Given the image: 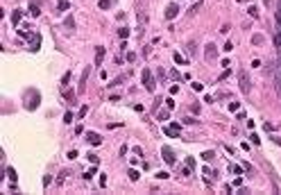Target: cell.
<instances>
[{"instance_id": "obj_16", "label": "cell", "mask_w": 281, "mask_h": 195, "mask_svg": "<svg viewBox=\"0 0 281 195\" xmlns=\"http://www.w3.org/2000/svg\"><path fill=\"white\" fill-rule=\"evenodd\" d=\"M64 25L68 27V30H75V21H73V16H68V18H66V23H64Z\"/></svg>"}, {"instance_id": "obj_3", "label": "cell", "mask_w": 281, "mask_h": 195, "mask_svg": "<svg viewBox=\"0 0 281 195\" xmlns=\"http://www.w3.org/2000/svg\"><path fill=\"white\" fill-rule=\"evenodd\" d=\"M89 75H91V66H86V68L82 71V79H79L77 93H84V89H86V82H89Z\"/></svg>"}, {"instance_id": "obj_14", "label": "cell", "mask_w": 281, "mask_h": 195, "mask_svg": "<svg viewBox=\"0 0 281 195\" xmlns=\"http://www.w3.org/2000/svg\"><path fill=\"white\" fill-rule=\"evenodd\" d=\"M125 79H127V75H120V77H116L113 82H109V89H111V86H118V84H120V82H125Z\"/></svg>"}, {"instance_id": "obj_30", "label": "cell", "mask_w": 281, "mask_h": 195, "mask_svg": "<svg viewBox=\"0 0 281 195\" xmlns=\"http://www.w3.org/2000/svg\"><path fill=\"white\" fill-rule=\"evenodd\" d=\"M64 123H73V113H70V111H66V116H64Z\"/></svg>"}, {"instance_id": "obj_37", "label": "cell", "mask_w": 281, "mask_h": 195, "mask_svg": "<svg viewBox=\"0 0 281 195\" xmlns=\"http://www.w3.org/2000/svg\"><path fill=\"white\" fill-rule=\"evenodd\" d=\"M177 93H179V86H177V84H175V86H170V95H177Z\"/></svg>"}, {"instance_id": "obj_48", "label": "cell", "mask_w": 281, "mask_h": 195, "mask_svg": "<svg viewBox=\"0 0 281 195\" xmlns=\"http://www.w3.org/2000/svg\"><path fill=\"white\" fill-rule=\"evenodd\" d=\"M59 2H66V0H59Z\"/></svg>"}, {"instance_id": "obj_26", "label": "cell", "mask_w": 281, "mask_h": 195, "mask_svg": "<svg viewBox=\"0 0 281 195\" xmlns=\"http://www.w3.org/2000/svg\"><path fill=\"white\" fill-rule=\"evenodd\" d=\"M222 50H225V52H231V50H234V43H231V41H227V43H225V48H222Z\"/></svg>"}, {"instance_id": "obj_15", "label": "cell", "mask_w": 281, "mask_h": 195, "mask_svg": "<svg viewBox=\"0 0 281 195\" xmlns=\"http://www.w3.org/2000/svg\"><path fill=\"white\" fill-rule=\"evenodd\" d=\"M173 59H175V64H181V66L186 64V59H184V57H181L179 52H175V55H173Z\"/></svg>"}, {"instance_id": "obj_25", "label": "cell", "mask_w": 281, "mask_h": 195, "mask_svg": "<svg viewBox=\"0 0 281 195\" xmlns=\"http://www.w3.org/2000/svg\"><path fill=\"white\" fill-rule=\"evenodd\" d=\"M157 177H159V179H168V173H165V170H159V173H157Z\"/></svg>"}, {"instance_id": "obj_5", "label": "cell", "mask_w": 281, "mask_h": 195, "mask_svg": "<svg viewBox=\"0 0 281 195\" xmlns=\"http://www.w3.org/2000/svg\"><path fill=\"white\" fill-rule=\"evenodd\" d=\"M161 157L165 159V163H170V166H175V161H177V159H175V152L170 150L168 145H163V147H161Z\"/></svg>"}, {"instance_id": "obj_2", "label": "cell", "mask_w": 281, "mask_h": 195, "mask_svg": "<svg viewBox=\"0 0 281 195\" xmlns=\"http://www.w3.org/2000/svg\"><path fill=\"white\" fill-rule=\"evenodd\" d=\"M141 77H143V86H145L147 91H150V93H154V89H157V82H154V79H152V73H150V71H147V68H145Z\"/></svg>"}, {"instance_id": "obj_13", "label": "cell", "mask_w": 281, "mask_h": 195, "mask_svg": "<svg viewBox=\"0 0 281 195\" xmlns=\"http://www.w3.org/2000/svg\"><path fill=\"white\" fill-rule=\"evenodd\" d=\"M157 118L163 123V120H168V118H170V111H168V109H163V111H159V113H157Z\"/></svg>"}, {"instance_id": "obj_45", "label": "cell", "mask_w": 281, "mask_h": 195, "mask_svg": "<svg viewBox=\"0 0 281 195\" xmlns=\"http://www.w3.org/2000/svg\"><path fill=\"white\" fill-rule=\"evenodd\" d=\"M279 71H281V57H279Z\"/></svg>"}, {"instance_id": "obj_43", "label": "cell", "mask_w": 281, "mask_h": 195, "mask_svg": "<svg viewBox=\"0 0 281 195\" xmlns=\"http://www.w3.org/2000/svg\"><path fill=\"white\" fill-rule=\"evenodd\" d=\"M272 141L277 143V145H281V139H279V136H272Z\"/></svg>"}, {"instance_id": "obj_21", "label": "cell", "mask_w": 281, "mask_h": 195, "mask_svg": "<svg viewBox=\"0 0 281 195\" xmlns=\"http://www.w3.org/2000/svg\"><path fill=\"white\" fill-rule=\"evenodd\" d=\"M11 21H14V25H18V21H21V11H18V9L14 11V16H11Z\"/></svg>"}, {"instance_id": "obj_8", "label": "cell", "mask_w": 281, "mask_h": 195, "mask_svg": "<svg viewBox=\"0 0 281 195\" xmlns=\"http://www.w3.org/2000/svg\"><path fill=\"white\" fill-rule=\"evenodd\" d=\"M86 141L93 143V145H100V143H102V136L97 134V132H86Z\"/></svg>"}, {"instance_id": "obj_10", "label": "cell", "mask_w": 281, "mask_h": 195, "mask_svg": "<svg viewBox=\"0 0 281 195\" xmlns=\"http://www.w3.org/2000/svg\"><path fill=\"white\" fill-rule=\"evenodd\" d=\"M272 43L274 45H277V50H279V52H281V32L277 30V32H274V36H272Z\"/></svg>"}, {"instance_id": "obj_33", "label": "cell", "mask_w": 281, "mask_h": 195, "mask_svg": "<svg viewBox=\"0 0 281 195\" xmlns=\"http://www.w3.org/2000/svg\"><path fill=\"white\" fill-rule=\"evenodd\" d=\"M50 182H52V177L45 175V177H43V186H50Z\"/></svg>"}, {"instance_id": "obj_6", "label": "cell", "mask_w": 281, "mask_h": 195, "mask_svg": "<svg viewBox=\"0 0 281 195\" xmlns=\"http://www.w3.org/2000/svg\"><path fill=\"white\" fill-rule=\"evenodd\" d=\"M177 14H179V5H177V2H170L168 7H165V18H168V21H173Z\"/></svg>"}, {"instance_id": "obj_39", "label": "cell", "mask_w": 281, "mask_h": 195, "mask_svg": "<svg viewBox=\"0 0 281 195\" xmlns=\"http://www.w3.org/2000/svg\"><path fill=\"white\" fill-rule=\"evenodd\" d=\"M68 9V5L66 2H59V11H57V14H61V11H66Z\"/></svg>"}, {"instance_id": "obj_42", "label": "cell", "mask_w": 281, "mask_h": 195, "mask_svg": "<svg viewBox=\"0 0 281 195\" xmlns=\"http://www.w3.org/2000/svg\"><path fill=\"white\" fill-rule=\"evenodd\" d=\"M186 166H191V168H193V166H195V159H193V157H188V159H186Z\"/></svg>"}, {"instance_id": "obj_17", "label": "cell", "mask_w": 281, "mask_h": 195, "mask_svg": "<svg viewBox=\"0 0 281 195\" xmlns=\"http://www.w3.org/2000/svg\"><path fill=\"white\" fill-rule=\"evenodd\" d=\"M118 36H120V39H127V36H129V30H127V27H120V30H118Z\"/></svg>"}, {"instance_id": "obj_41", "label": "cell", "mask_w": 281, "mask_h": 195, "mask_svg": "<svg viewBox=\"0 0 281 195\" xmlns=\"http://www.w3.org/2000/svg\"><path fill=\"white\" fill-rule=\"evenodd\" d=\"M68 79H70V73H66V75L61 77V84H68Z\"/></svg>"}, {"instance_id": "obj_7", "label": "cell", "mask_w": 281, "mask_h": 195, "mask_svg": "<svg viewBox=\"0 0 281 195\" xmlns=\"http://www.w3.org/2000/svg\"><path fill=\"white\" fill-rule=\"evenodd\" d=\"M204 57H206V61H213L215 57H218V50H215V45H213V43H209V45H206Z\"/></svg>"}, {"instance_id": "obj_28", "label": "cell", "mask_w": 281, "mask_h": 195, "mask_svg": "<svg viewBox=\"0 0 281 195\" xmlns=\"http://www.w3.org/2000/svg\"><path fill=\"white\" fill-rule=\"evenodd\" d=\"M129 179L136 182V179H139V173H136V170H129Z\"/></svg>"}, {"instance_id": "obj_20", "label": "cell", "mask_w": 281, "mask_h": 195, "mask_svg": "<svg viewBox=\"0 0 281 195\" xmlns=\"http://www.w3.org/2000/svg\"><path fill=\"white\" fill-rule=\"evenodd\" d=\"M247 14L252 16V18H259V9H256V7H249V9H247Z\"/></svg>"}, {"instance_id": "obj_38", "label": "cell", "mask_w": 281, "mask_h": 195, "mask_svg": "<svg viewBox=\"0 0 281 195\" xmlns=\"http://www.w3.org/2000/svg\"><path fill=\"white\" fill-rule=\"evenodd\" d=\"M229 109H231V111H238L240 105H238V102H231V105H229Z\"/></svg>"}, {"instance_id": "obj_40", "label": "cell", "mask_w": 281, "mask_h": 195, "mask_svg": "<svg viewBox=\"0 0 281 195\" xmlns=\"http://www.w3.org/2000/svg\"><path fill=\"white\" fill-rule=\"evenodd\" d=\"M165 105H168V109H173V107H175V100H173V98H168V100H165Z\"/></svg>"}, {"instance_id": "obj_27", "label": "cell", "mask_w": 281, "mask_h": 195, "mask_svg": "<svg viewBox=\"0 0 281 195\" xmlns=\"http://www.w3.org/2000/svg\"><path fill=\"white\" fill-rule=\"evenodd\" d=\"M86 113H89V107H86V105H84L82 109H79V118H84V116H86Z\"/></svg>"}, {"instance_id": "obj_36", "label": "cell", "mask_w": 281, "mask_h": 195, "mask_svg": "<svg viewBox=\"0 0 281 195\" xmlns=\"http://www.w3.org/2000/svg\"><path fill=\"white\" fill-rule=\"evenodd\" d=\"M193 89H195V91H202V89H204V84H199V82H193Z\"/></svg>"}, {"instance_id": "obj_35", "label": "cell", "mask_w": 281, "mask_h": 195, "mask_svg": "<svg viewBox=\"0 0 281 195\" xmlns=\"http://www.w3.org/2000/svg\"><path fill=\"white\" fill-rule=\"evenodd\" d=\"M243 170H247V173H254V168H252V166H249L247 161H245V163H243Z\"/></svg>"}, {"instance_id": "obj_1", "label": "cell", "mask_w": 281, "mask_h": 195, "mask_svg": "<svg viewBox=\"0 0 281 195\" xmlns=\"http://www.w3.org/2000/svg\"><path fill=\"white\" fill-rule=\"evenodd\" d=\"M238 86H240V91H243L245 95H249V91H252V82H249L247 71H238Z\"/></svg>"}, {"instance_id": "obj_46", "label": "cell", "mask_w": 281, "mask_h": 195, "mask_svg": "<svg viewBox=\"0 0 281 195\" xmlns=\"http://www.w3.org/2000/svg\"><path fill=\"white\" fill-rule=\"evenodd\" d=\"M238 2H249V0H238Z\"/></svg>"}, {"instance_id": "obj_4", "label": "cell", "mask_w": 281, "mask_h": 195, "mask_svg": "<svg viewBox=\"0 0 281 195\" xmlns=\"http://www.w3.org/2000/svg\"><path fill=\"white\" fill-rule=\"evenodd\" d=\"M179 132H181V125L179 123H173V125H165L163 127V134H168V136H179Z\"/></svg>"}, {"instance_id": "obj_34", "label": "cell", "mask_w": 281, "mask_h": 195, "mask_svg": "<svg viewBox=\"0 0 281 195\" xmlns=\"http://www.w3.org/2000/svg\"><path fill=\"white\" fill-rule=\"evenodd\" d=\"M181 175H184V177H188V175H191V166H186V168H181Z\"/></svg>"}, {"instance_id": "obj_29", "label": "cell", "mask_w": 281, "mask_h": 195, "mask_svg": "<svg viewBox=\"0 0 281 195\" xmlns=\"http://www.w3.org/2000/svg\"><path fill=\"white\" fill-rule=\"evenodd\" d=\"M229 30H231V25H229V23H225V25H222V30H220V32H222V34H229Z\"/></svg>"}, {"instance_id": "obj_24", "label": "cell", "mask_w": 281, "mask_h": 195, "mask_svg": "<svg viewBox=\"0 0 281 195\" xmlns=\"http://www.w3.org/2000/svg\"><path fill=\"white\" fill-rule=\"evenodd\" d=\"M109 5H111V0H100V9H109Z\"/></svg>"}, {"instance_id": "obj_12", "label": "cell", "mask_w": 281, "mask_h": 195, "mask_svg": "<svg viewBox=\"0 0 281 195\" xmlns=\"http://www.w3.org/2000/svg\"><path fill=\"white\" fill-rule=\"evenodd\" d=\"M263 41H265L263 34H254V36H252V43H254V45H263Z\"/></svg>"}, {"instance_id": "obj_11", "label": "cell", "mask_w": 281, "mask_h": 195, "mask_svg": "<svg viewBox=\"0 0 281 195\" xmlns=\"http://www.w3.org/2000/svg\"><path fill=\"white\" fill-rule=\"evenodd\" d=\"M30 14L34 16V18H36V16H39V14H41V7H39V5H36V2H30Z\"/></svg>"}, {"instance_id": "obj_18", "label": "cell", "mask_w": 281, "mask_h": 195, "mask_svg": "<svg viewBox=\"0 0 281 195\" xmlns=\"http://www.w3.org/2000/svg\"><path fill=\"white\" fill-rule=\"evenodd\" d=\"M86 157H89V161H91V163H95V166L100 163V157H97V154H91V152H89Z\"/></svg>"}, {"instance_id": "obj_23", "label": "cell", "mask_w": 281, "mask_h": 195, "mask_svg": "<svg viewBox=\"0 0 281 195\" xmlns=\"http://www.w3.org/2000/svg\"><path fill=\"white\" fill-rule=\"evenodd\" d=\"M93 175H95V163H93V168H91L89 173H84V179H91V177H93Z\"/></svg>"}, {"instance_id": "obj_44", "label": "cell", "mask_w": 281, "mask_h": 195, "mask_svg": "<svg viewBox=\"0 0 281 195\" xmlns=\"http://www.w3.org/2000/svg\"><path fill=\"white\" fill-rule=\"evenodd\" d=\"M279 91H281V73H279Z\"/></svg>"}, {"instance_id": "obj_31", "label": "cell", "mask_w": 281, "mask_h": 195, "mask_svg": "<svg viewBox=\"0 0 281 195\" xmlns=\"http://www.w3.org/2000/svg\"><path fill=\"white\" fill-rule=\"evenodd\" d=\"M188 55H195V41L188 43Z\"/></svg>"}, {"instance_id": "obj_19", "label": "cell", "mask_w": 281, "mask_h": 195, "mask_svg": "<svg viewBox=\"0 0 281 195\" xmlns=\"http://www.w3.org/2000/svg\"><path fill=\"white\" fill-rule=\"evenodd\" d=\"M64 95H66V100H70L73 105H75V91H66Z\"/></svg>"}, {"instance_id": "obj_9", "label": "cell", "mask_w": 281, "mask_h": 195, "mask_svg": "<svg viewBox=\"0 0 281 195\" xmlns=\"http://www.w3.org/2000/svg\"><path fill=\"white\" fill-rule=\"evenodd\" d=\"M102 61H104V48L97 45L95 48V66H102Z\"/></svg>"}, {"instance_id": "obj_32", "label": "cell", "mask_w": 281, "mask_h": 195, "mask_svg": "<svg viewBox=\"0 0 281 195\" xmlns=\"http://www.w3.org/2000/svg\"><path fill=\"white\" fill-rule=\"evenodd\" d=\"M249 139H252V143H254V145H259V143H261V139H259V136H256V134H252Z\"/></svg>"}, {"instance_id": "obj_47", "label": "cell", "mask_w": 281, "mask_h": 195, "mask_svg": "<svg viewBox=\"0 0 281 195\" xmlns=\"http://www.w3.org/2000/svg\"><path fill=\"white\" fill-rule=\"evenodd\" d=\"M270 2H272V0H265V5H270Z\"/></svg>"}, {"instance_id": "obj_22", "label": "cell", "mask_w": 281, "mask_h": 195, "mask_svg": "<svg viewBox=\"0 0 281 195\" xmlns=\"http://www.w3.org/2000/svg\"><path fill=\"white\" fill-rule=\"evenodd\" d=\"M213 157H215L213 152H204V154H202V159H204V161H213Z\"/></svg>"}]
</instances>
